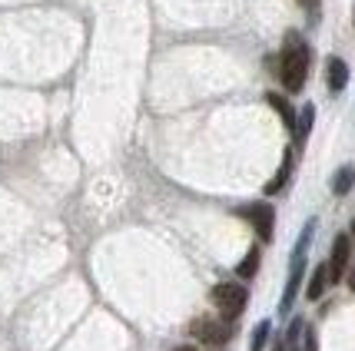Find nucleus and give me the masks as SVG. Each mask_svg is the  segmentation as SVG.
<instances>
[{
  "label": "nucleus",
  "mask_w": 355,
  "mask_h": 351,
  "mask_svg": "<svg viewBox=\"0 0 355 351\" xmlns=\"http://www.w3.org/2000/svg\"><path fill=\"white\" fill-rule=\"evenodd\" d=\"M309 60H312L309 44H306L299 33H289V37H286V46H282V57H279V80H282V87L289 93H299L306 87Z\"/></svg>",
  "instance_id": "f257e3e1"
},
{
  "label": "nucleus",
  "mask_w": 355,
  "mask_h": 351,
  "mask_svg": "<svg viewBox=\"0 0 355 351\" xmlns=\"http://www.w3.org/2000/svg\"><path fill=\"white\" fill-rule=\"evenodd\" d=\"M246 302H249V291L243 285H236V282H223V285L213 289V305L219 308V315L226 321L239 318L246 312Z\"/></svg>",
  "instance_id": "f03ea898"
},
{
  "label": "nucleus",
  "mask_w": 355,
  "mask_h": 351,
  "mask_svg": "<svg viewBox=\"0 0 355 351\" xmlns=\"http://www.w3.org/2000/svg\"><path fill=\"white\" fill-rule=\"evenodd\" d=\"M239 215L246 219L252 229L259 232V239L266 242H272V229H276V209L269 206V202H252V206H243Z\"/></svg>",
  "instance_id": "7ed1b4c3"
},
{
  "label": "nucleus",
  "mask_w": 355,
  "mask_h": 351,
  "mask_svg": "<svg viewBox=\"0 0 355 351\" xmlns=\"http://www.w3.org/2000/svg\"><path fill=\"white\" fill-rule=\"evenodd\" d=\"M189 335L196 338V341H202V345H226L232 338L230 325H226V318L216 321V318H196L193 325H189Z\"/></svg>",
  "instance_id": "20e7f679"
},
{
  "label": "nucleus",
  "mask_w": 355,
  "mask_h": 351,
  "mask_svg": "<svg viewBox=\"0 0 355 351\" xmlns=\"http://www.w3.org/2000/svg\"><path fill=\"white\" fill-rule=\"evenodd\" d=\"M349 259H352V239H349V235H336V242H332V259H329V282H342Z\"/></svg>",
  "instance_id": "39448f33"
},
{
  "label": "nucleus",
  "mask_w": 355,
  "mask_h": 351,
  "mask_svg": "<svg viewBox=\"0 0 355 351\" xmlns=\"http://www.w3.org/2000/svg\"><path fill=\"white\" fill-rule=\"evenodd\" d=\"M325 80H329V90L332 93L345 90V83H349V66H345V60L329 57V60H325Z\"/></svg>",
  "instance_id": "423d86ee"
},
{
  "label": "nucleus",
  "mask_w": 355,
  "mask_h": 351,
  "mask_svg": "<svg viewBox=\"0 0 355 351\" xmlns=\"http://www.w3.org/2000/svg\"><path fill=\"white\" fill-rule=\"evenodd\" d=\"M266 103L282 116V123H286L289 129H295V113H293V107H289V100H286V96H279V93H266Z\"/></svg>",
  "instance_id": "0eeeda50"
},
{
  "label": "nucleus",
  "mask_w": 355,
  "mask_h": 351,
  "mask_svg": "<svg viewBox=\"0 0 355 351\" xmlns=\"http://www.w3.org/2000/svg\"><path fill=\"white\" fill-rule=\"evenodd\" d=\"M325 289H329V265H319V269L312 272V278H309V289H306V295L315 302V298H322Z\"/></svg>",
  "instance_id": "6e6552de"
},
{
  "label": "nucleus",
  "mask_w": 355,
  "mask_h": 351,
  "mask_svg": "<svg viewBox=\"0 0 355 351\" xmlns=\"http://www.w3.org/2000/svg\"><path fill=\"white\" fill-rule=\"evenodd\" d=\"M312 120H315V109L312 107H302V113H299V116H295V143H299V146H302V143H306V136H309V129H312Z\"/></svg>",
  "instance_id": "1a4fd4ad"
},
{
  "label": "nucleus",
  "mask_w": 355,
  "mask_h": 351,
  "mask_svg": "<svg viewBox=\"0 0 355 351\" xmlns=\"http://www.w3.org/2000/svg\"><path fill=\"white\" fill-rule=\"evenodd\" d=\"M352 186H355V169L345 166V169H339V172H336V179H332V192H336V196H345Z\"/></svg>",
  "instance_id": "9d476101"
},
{
  "label": "nucleus",
  "mask_w": 355,
  "mask_h": 351,
  "mask_svg": "<svg viewBox=\"0 0 355 351\" xmlns=\"http://www.w3.org/2000/svg\"><path fill=\"white\" fill-rule=\"evenodd\" d=\"M289 169H293V150L286 153V159H282V166H279V172H276V179L266 186V192H269V196H276L279 189L286 186V179H289Z\"/></svg>",
  "instance_id": "9b49d317"
},
{
  "label": "nucleus",
  "mask_w": 355,
  "mask_h": 351,
  "mask_svg": "<svg viewBox=\"0 0 355 351\" xmlns=\"http://www.w3.org/2000/svg\"><path fill=\"white\" fill-rule=\"evenodd\" d=\"M259 272V249H249L246 259L239 262V269H236V275L239 278H252V275Z\"/></svg>",
  "instance_id": "f8f14e48"
},
{
  "label": "nucleus",
  "mask_w": 355,
  "mask_h": 351,
  "mask_svg": "<svg viewBox=\"0 0 355 351\" xmlns=\"http://www.w3.org/2000/svg\"><path fill=\"white\" fill-rule=\"evenodd\" d=\"M269 332H272V325H269V321H259L256 332H252V341H249V351H263L266 341H269Z\"/></svg>",
  "instance_id": "ddd939ff"
},
{
  "label": "nucleus",
  "mask_w": 355,
  "mask_h": 351,
  "mask_svg": "<svg viewBox=\"0 0 355 351\" xmlns=\"http://www.w3.org/2000/svg\"><path fill=\"white\" fill-rule=\"evenodd\" d=\"M306 351H319V345H315V332H306Z\"/></svg>",
  "instance_id": "4468645a"
},
{
  "label": "nucleus",
  "mask_w": 355,
  "mask_h": 351,
  "mask_svg": "<svg viewBox=\"0 0 355 351\" xmlns=\"http://www.w3.org/2000/svg\"><path fill=\"white\" fill-rule=\"evenodd\" d=\"M349 289L355 291V269H352V272H349Z\"/></svg>",
  "instance_id": "2eb2a0df"
},
{
  "label": "nucleus",
  "mask_w": 355,
  "mask_h": 351,
  "mask_svg": "<svg viewBox=\"0 0 355 351\" xmlns=\"http://www.w3.org/2000/svg\"><path fill=\"white\" fill-rule=\"evenodd\" d=\"M352 239H355V222H352Z\"/></svg>",
  "instance_id": "dca6fc26"
},
{
  "label": "nucleus",
  "mask_w": 355,
  "mask_h": 351,
  "mask_svg": "<svg viewBox=\"0 0 355 351\" xmlns=\"http://www.w3.org/2000/svg\"><path fill=\"white\" fill-rule=\"evenodd\" d=\"M299 3H312V0H299Z\"/></svg>",
  "instance_id": "f3484780"
}]
</instances>
